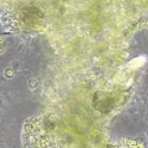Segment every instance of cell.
<instances>
[{
  "label": "cell",
  "instance_id": "6da1fadb",
  "mask_svg": "<svg viewBox=\"0 0 148 148\" xmlns=\"http://www.w3.org/2000/svg\"><path fill=\"white\" fill-rule=\"evenodd\" d=\"M145 62H146L145 57H139V58H135V59H133V60L130 62V63H129V66H132L133 69H136V68H139V66L143 65Z\"/></svg>",
  "mask_w": 148,
  "mask_h": 148
},
{
  "label": "cell",
  "instance_id": "7a4b0ae2",
  "mask_svg": "<svg viewBox=\"0 0 148 148\" xmlns=\"http://www.w3.org/2000/svg\"><path fill=\"white\" fill-rule=\"evenodd\" d=\"M4 75H5V77L7 78V79H10V78H12L14 76V70L12 69V68H7L6 70H5V72H4Z\"/></svg>",
  "mask_w": 148,
  "mask_h": 148
},
{
  "label": "cell",
  "instance_id": "3957f363",
  "mask_svg": "<svg viewBox=\"0 0 148 148\" xmlns=\"http://www.w3.org/2000/svg\"><path fill=\"white\" fill-rule=\"evenodd\" d=\"M29 85L31 87V89H32V90H34V89L37 88V85H38V83H37V81H36L34 78H32V79L29 82Z\"/></svg>",
  "mask_w": 148,
  "mask_h": 148
}]
</instances>
